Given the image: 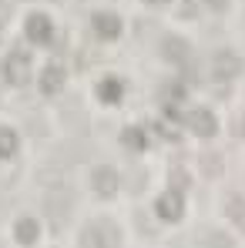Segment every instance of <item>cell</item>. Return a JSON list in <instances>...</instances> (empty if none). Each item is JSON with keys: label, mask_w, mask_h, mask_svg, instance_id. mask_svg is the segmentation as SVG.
<instances>
[{"label": "cell", "mask_w": 245, "mask_h": 248, "mask_svg": "<svg viewBox=\"0 0 245 248\" xmlns=\"http://www.w3.org/2000/svg\"><path fill=\"white\" fill-rule=\"evenodd\" d=\"M3 78L14 84V87H24L27 78H31V57H24V54H10L7 64H3Z\"/></svg>", "instance_id": "1"}, {"label": "cell", "mask_w": 245, "mask_h": 248, "mask_svg": "<svg viewBox=\"0 0 245 248\" xmlns=\"http://www.w3.org/2000/svg\"><path fill=\"white\" fill-rule=\"evenodd\" d=\"M50 34H54V27H50V20H47L44 14H31V17H27V37L34 44H47Z\"/></svg>", "instance_id": "2"}, {"label": "cell", "mask_w": 245, "mask_h": 248, "mask_svg": "<svg viewBox=\"0 0 245 248\" xmlns=\"http://www.w3.org/2000/svg\"><path fill=\"white\" fill-rule=\"evenodd\" d=\"M94 191H98L101 198H111V195L118 191V174H114V168H98V171H94Z\"/></svg>", "instance_id": "3"}, {"label": "cell", "mask_w": 245, "mask_h": 248, "mask_svg": "<svg viewBox=\"0 0 245 248\" xmlns=\"http://www.w3.org/2000/svg\"><path fill=\"white\" fill-rule=\"evenodd\" d=\"M101 242L118 245V242H121V235H118L114 228H84V232H81V245H101Z\"/></svg>", "instance_id": "4"}, {"label": "cell", "mask_w": 245, "mask_h": 248, "mask_svg": "<svg viewBox=\"0 0 245 248\" xmlns=\"http://www.w3.org/2000/svg\"><path fill=\"white\" fill-rule=\"evenodd\" d=\"M91 24H94V31H98L101 37H108V41L121 34V20H118L114 14H94V20H91Z\"/></svg>", "instance_id": "5"}, {"label": "cell", "mask_w": 245, "mask_h": 248, "mask_svg": "<svg viewBox=\"0 0 245 248\" xmlns=\"http://www.w3.org/2000/svg\"><path fill=\"white\" fill-rule=\"evenodd\" d=\"M41 87L47 94H57L61 87H64V67H57V64H50L47 71L41 74Z\"/></svg>", "instance_id": "6"}, {"label": "cell", "mask_w": 245, "mask_h": 248, "mask_svg": "<svg viewBox=\"0 0 245 248\" xmlns=\"http://www.w3.org/2000/svg\"><path fill=\"white\" fill-rule=\"evenodd\" d=\"M178 211H181L178 195H164L162 202H158V215H162V218H168V221H175V218H178Z\"/></svg>", "instance_id": "7"}, {"label": "cell", "mask_w": 245, "mask_h": 248, "mask_svg": "<svg viewBox=\"0 0 245 248\" xmlns=\"http://www.w3.org/2000/svg\"><path fill=\"white\" fill-rule=\"evenodd\" d=\"M17 151V134L10 127H0V158H14Z\"/></svg>", "instance_id": "8"}, {"label": "cell", "mask_w": 245, "mask_h": 248, "mask_svg": "<svg viewBox=\"0 0 245 248\" xmlns=\"http://www.w3.org/2000/svg\"><path fill=\"white\" fill-rule=\"evenodd\" d=\"M34 238H37V225H34L31 218H27V221H20V225H17V242H24V245H31Z\"/></svg>", "instance_id": "9"}, {"label": "cell", "mask_w": 245, "mask_h": 248, "mask_svg": "<svg viewBox=\"0 0 245 248\" xmlns=\"http://www.w3.org/2000/svg\"><path fill=\"white\" fill-rule=\"evenodd\" d=\"M101 97H104V101H118V97H121V81H114V78L101 81Z\"/></svg>", "instance_id": "10"}, {"label": "cell", "mask_w": 245, "mask_h": 248, "mask_svg": "<svg viewBox=\"0 0 245 248\" xmlns=\"http://www.w3.org/2000/svg\"><path fill=\"white\" fill-rule=\"evenodd\" d=\"M121 141H124V148H134V151L145 148V134H141L138 127H128V131L121 134Z\"/></svg>", "instance_id": "11"}, {"label": "cell", "mask_w": 245, "mask_h": 248, "mask_svg": "<svg viewBox=\"0 0 245 248\" xmlns=\"http://www.w3.org/2000/svg\"><path fill=\"white\" fill-rule=\"evenodd\" d=\"M162 50H164V57H168V61H181V57H185V47L175 41V37H168V41L162 44Z\"/></svg>", "instance_id": "12"}, {"label": "cell", "mask_w": 245, "mask_h": 248, "mask_svg": "<svg viewBox=\"0 0 245 248\" xmlns=\"http://www.w3.org/2000/svg\"><path fill=\"white\" fill-rule=\"evenodd\" d=\"M192 127H195L198 134H208V131H212V118H208L205 111H195V114H192Z\"/></svg>", "instance_id": "13"}, {"label": "cell", "mask_w": 245, "mask_h": 248, "mask_svg": "<svg viewBox=\"0 0 245 248\" xmlns=\"http://www.w3.org/2000/svg\"><path fill=\"white\" fill-rule=\"evenodd\" d=\"M215 71H218V74H232V71H235V61H232V57L225 54V57H218V64H215Z\"/></svg>", "instance_id": "14"}]
</instances>
